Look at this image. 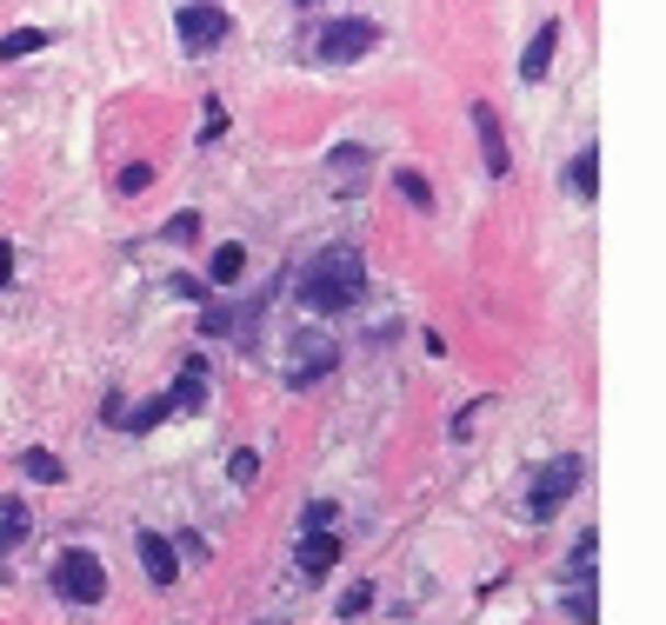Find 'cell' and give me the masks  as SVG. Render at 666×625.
I'll return each instance as SVG.
<instances>
[{
    "label": "cell",
    "mask_w": 666,
    "mask_h": 625,
    "mask_svg": "<svg viewBox=\"0 0 666 625\" xmlns=\"http://www.w3.org/2000/svg\"><path fill=\"white\" fill-rule=\"evenodd\" d=\"M233 479L254 486V479H261V453H233Z\"/></svg>",
    "instance_id": "44dd1931"
},
{
    "label": "cell",
    "mask_w": 666,
    "mask_h": 625,
    "mask_svg": "<svg viewBox=\"0 0 666 625\" xmlns=\"http://www.w3.org/2000/svg\"><path fill=\"white\" fill-rule=\"evenodd\" d=\"M174 34H181L187 54H214L220 40H233V14L214 8V0H187V8L174 14Z\"/></svg>",
    "instance_id": "3957f363"
},
{
    "label": "cell",
    "mask_w": 666,
    "mask_h": 625,
    "mask_svg": "<svg viewBox=\"0 0 666 625\" xmlns=\"http://www.w3.org/2000/svg\"><path fill=\"white\" fill-rule=\"evenodd\" d=\"M360 293H367V259H360V246H326V253L307 259V274H300V306H307L313 320L354 313Z\"/></svg>",
    "instance_id": "6da1fadb"
},
{
    "label": "cell",
    "mask_w": 666,
    "mask_h": 625,
    "mask_svg": "<svg viewBox=\"0 0 666 625\" xmlns=\"http://www.w3.org/2000/svg\"><path fill=\"white\" fill-rule=\"evenodd\" d=\"M553 54H560V27L547 21L533 40H527V54H520V80L533 86V80H547V67H553Z\"/></svg>",
    "instance_id": "30bf717a"
},
{
    "label": "cell",
    "mask_w": 666,
    "mask_h": 625,
    "mask_svg": "<svg viewBox=\"0 0 666 625\" xmlns=\"http://www.w3.org/2000/svg\"><path fill=\"white\" fill-rule=\"evenodd\" d=\"M393 187H400V194H406L413 207H434V187H427V181H421V173H413V166H400V173H393Z\"/></svg>",
    "instance_id": "2e32d148"
},
{
    "label": "cell",
    "mask_w": 666,
    "mask_h": 625,
    "mask_svg": "<svg viewBox=\"0 0 666 625\" xmlns=\"http://www.w3.org/2000/svg\"><path fill=\"white\" fill-rule=\"evenodd\" d=\"M294 566H300V579H326L333 566H341V532H300Z\"/></svg>",
    "instance_id": "52a82bcc"
},
{
    "label": "cell",
    "mask_w": 666,
    "mask_h": 625,
    "mask_svg": "<svg viewBox=\"0 0 666 625\" xmlns=\"http://www.w3.org/2000/svg\"><path fill=\"white\" fill-rule=\"evenodd\" d=\"M21 473H27V479H41V486H54V479H60L67 466H60V460L47 453V445H27V453H21Z\"/></svg>",
    "instance_id": "5bb4252c"
},
{
    "label": "cell",
    "mask_w": 666,
    "mask_h": 625,
    "mask_svg": "<svg viewBox=\"0 0 666 625\" xmlns=\"http://www.w3.org/2000/svg\"><path fill=\"white\" fill-rule=\"evenodd\" d=\"M333 519H341V512H333V506H307V519H300V532H333Z\"/></svg>",
    "instance_id": "ffe728a7"
},
{
    "label": "cell",
    "mask_w": 666,
    "mask_h": 625,
    "mask_svg": "<svg viewBox=\"0 0 666 625\" xmlns=\"http://www.w3.org/2000/svg\"><path fill=\"white\" fill-rule=\"evenodd\" d=\"M333 367H341V346H333V333H320V326L294 333V367H287V386H313V380H326Z\"/></svg>",
    "instance_id": "277c9868"
},
{
    "label": "cell",
    "mask_w": 666,
    "mask_h": 625,
    "mask_svg": "<svg viewBox=\"0 0 666 625\" xmlns=\"http://www.w3.org/2000/svg\"><path fill=\"white\" fill-rule=\"evenodd\" d=\"M8 280H14V246L0 240V287H8Z\"/></svg>",
    "instance_id": "cb8c5ba5"
},
{
    "label": "cell",
    "mask_w": 666,
    "mask_h": 625,
    "mask_svg": "<svg viewBox=\"0 0 666 625\" xmlns=\"http://www.w3.org/2000/svg\"><path fill=\"white\" fill-rule=\"evenodd\" d=\"M194 233H200V220H194V213H181L174 227H166V240H194Z\"/></svg>",
    "instance_id": "603a6c76"
},
{
    "label": "cell",
    "mask_w": 666,
    "mask_h": 625,
    "mask_svg": "<svg viewBox=\"0 0 666 625\" xmlns=\"http://www.w3.org/2000/svg\"><path fill=\"white\" fill-rule=\"evenodd\" d=\"M367 605H374V579H354V586L341 592V618H360Z\"/></svg>",
    "instance_id": "ac0fdd59"
},
{
    "label": "cell",
    "mask_w": 666,
    "mask_h": 625,
    "mask_svg": "<svg viewBox=\"0 0 666 625\" xmlns=\"http://www.w3.org/2000/svg\"><path fill=\"white\" fill-rule=\"evenodd\" d=\"M147 181H153V173H147V166H127V173H120V194H140Z\"/></svg>",
    "instance_id": "7402d4cb"
},
{
    "label": "cell",
    "mask_w": 666,
    "mask_h": 625,
    "mask_svg": "<svg viewBox=\"0 0 666 625\" xmlns=\"http://www.w3.org/2000/svg\"><path fill=\"white\" fill-rule=\"evenodd\" d=\"M21 540H27V506L21 499H0V559H8Z\"/></svg>",
    "instance_id": "7c38bea8"
},
{
    "label": "cell",
    "mask_w": 666,
    "mask_h": 625,
    "mask_svg": "<svg viewBox=\"0 0 666 625\" xmlns=\"http://www.w3.org/2000/svg\"><path fill=\"white\" fill-rule=\"evenodd\" d=\"M566 618H573V625H600V599H594L587 586H579V592L566 599Z\"/></svg>",
    "instance_id": "e0dca14e"
},
{
    "label": "cell",
    "mask_w": 666,
    "mask_h": 625,
    "mask_svg": "<svg viewBox=\"0 0 666 625\" xmlns=\"http://www.w3.org/2000/svg\"><path fill=\"white\" fill-rule=\"evenodd\" d=\"M367 47H374V21H333V27L313 34V60H326V67L360 60Z\"/></svg>",
    "instance_id": "8992f818"
},
{
    "label": "cell",
    "mask_w": 666,
    "mask_h": 625,
    "mask_svg": "<svg viewBox=\"0 0 666 625\" xmlns=\"http://www.w3.org/2000/svg\"><path fill=\"white\" fill-rule=\"evenodd\" d=\"M207 274H214V280H220V287H233V280H240V274H246V246H233V240H227V246H220V253H214V259H207Z\"/></svg>",
    "instance_id": "4fadbf2b"
},
{
    "label": "cell",
    "mask_w": 666,
    "mask_h": 625,
    "mask_svg": "<svg viewBox=\"0 0 666 625\" xmlns=\"http://www.w3.org/2000/svg\"><path fill=\"white\" fill-rule=\"evenodd\" d=\"M54 599H67V605H101V599H107V566H101L88 546L60 553V559H54Z\"/></svg>",
    "instance_id": "7a4b0ae2"
},
{
    "label": "cell",
    "mask_w": 666,
    "mask_h": 625,
    "mask_svg": "<svg viewBox=\"0 0 666 625\" xmlns=\"http://www.w3.org/2000/svg\"><path fill=\"white\" fill-rule=\"evenodd\" d=\"M579 479H587V466H579L573 453H566V460H553V466H547V473L527 486V506H533V519H553V512H560V506L579 493Z\"/></svg>",
    "instance_id": "5b68a950"
},
{
    "label": "cell",
    "mask_w": 666,
    "mask_h": 625,
    "mask_svg": "<svg viewBox=\"0 0 666 625\" xmlns=\"http://www.w3.org/2000/svg\"><path fill=\"white\" fill-rule=\"evenodd\" d=\"M473 127H480V160H486V173L500 181V173H507V134H500V114L486 101H473Z\"/></svg>",
    "instance_id": "ba28073f"
},
{
    "label": "cell",
    "mask_w": 666,
    "mask_h": 625,
    "mask_svg": "<svg viewBox=\"0 0 666 625\" xmlns=\"http://www.w3.org/2000/svg\"><path fill=\"white\" fill-rule=\"evenodd\" d=\"M140 566H147L153 586H174V579H181V553H174V540H160V532H140Z\"/></svg>",
    "instance_id": "9c48e42d"
},
{
    "label": "cell",
    "mask_w": 666,
    "mask_h": 625,
    "mask_svg": "<svg viewBox=\"0 0 666 625\" xmlns=\"http://www.w3.org/2000/svg\"><path fill=\"white\" fill-rule=\"evenodd\" d=\"M566 181H573L579 200H600V147H579L573 166H566Z\"/></svg>",
    "instance_id": "8fae6325"
},
{
    "label": "cell",
    "mask_w": 666,
    "mask_h": 625,
    "mask_svg": "<svg viewBox=\"0 0 666 625\" xmlns=\"http://www.w3.org/2000/svg\"><path fill=\"white\" fill-rule=\"evenodd\" d=\"M200 333H207V339L233 333V306H207V313H200Z\"/></svg>",
    "instance_id": "d6986e66"
},
{
    "label": "cell",
    "mask_w": 666,
    "mask_h": 625,
    "mask_svg": "<svg viewBox=\"0 0 666 625\" xmlns=\"http://www.w3.org/2000/svg\"><path fill=\"white\" fill-rule=\"evenodd\" d=\"M41 47H47V34H41V27H14L8 40H0V67L21 60V54H41Z\"/></svg>",
    "instance_id": "9a60e30c"
},
{
    "label": "cell",
    "mask_w": 666,
    "mask_h": 625,
    "mask_svg": "<svg viewBox=\"0 0 666 625\" xmlns=\"http://www.w3.org/2000/svg\"><path fill=\"white\" fill-rule=\"evenodd\" d=\"M300 8H313V0H300Z\"/></svg>",
    "instance_id": "d4e9b609"
}]
</instances>
